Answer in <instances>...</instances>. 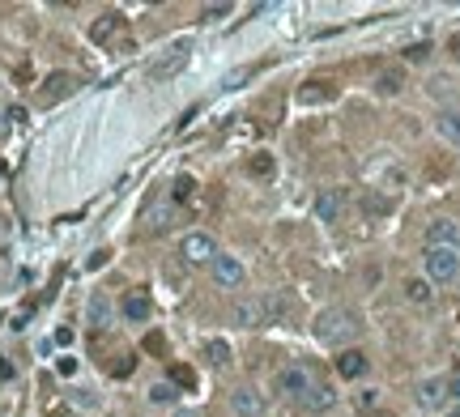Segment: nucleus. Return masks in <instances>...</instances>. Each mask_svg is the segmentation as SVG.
<instances>
[{
  "mask_svg": "<svg viewBox=\"0 0 460 417\" xmlns=\"http://www.w3.org/2000/svg\"><path fill=\"white\" fill-rule=\"evenodd\" d=\"M358 328H363V320H358L350 307H324V311L316 315V337H320L324 345H350V341L358 337Z\"/></svg>",
  "mask_w": 460,
  "mask_h": 417,
  "instance_id": "obj_1",
  "label": "nucleus"
},
{
  "mask_svg": "<svg viewBox=\"0 0 460 417\" xmlns=\"http://www.w3.org/2000/svg\"><path fill=\"white\" fill-rule=\"evenodd\" d=\"M422 264H427L431 286H452L460 277V247H427Z\"/></svg>",
  "mask_w": 460,
  "mask_h": 417,
  "instance_id": "obj_2",
  "label": "nucleus"
},
{
  "mask_svg": "<svg viewBox=\"0 0 460 417\" xmlns=\"http://www.w3.org/2000/svg\"><path fill=\"white\" fill-rule=\"evenodd\" d=\"M188 60H192V43H188V38L171 43V47H166V51L149 64V81H171V77H179Z\"/></svg>",
  "mask_w": 460,
  "mask_h": 417,
  "instance_id": "obj_3",
  "label": "nucleus"
},
{
  "mask_svg": "<svg viewBox=\"0 0 460 417\" xmlns=\"http://www.w3.org/2000/svg\"><path fill=\"white\" fill-rule=\"evenodd\" d=\"M316 384H320V379H316V371H311V367H303V362H290V367L277 375V392H282L286 401H294V405H299Z\"/></svg>",
  "mask_w": 460,
  "mask_h": 417,
  "instance_id": "obj_4",
  "label": "nucleus"
},
{
  "mask_svg": "<svg viewBox=\"0 0 460 417\" xmlns=\"http://www.w3.org/2000/svg\"><path fill=\"white\" fill-rule=\"evenodd\" d=\"M68 94H77V77L73 72H51V77H43V85H38V107H55V102H64Z\"/></svg>",
  "mask_w": 460,
  "mask_h": 417,
  "instance_id": "obj_5",
  "label": "nucleus"
},
{
  "mask_svg": "<svg viewBox=\"0 0 460 417\" xmlns=\"http://www.w3.org/2000/svg\"><path fill=\"white\" fill-rule=\"evenodd\" d=\"M179 256H183L188 264H213V256H218V243H213V234H205V230H192V234H183V243H179Z\"/></svg>",
  "mask_w": 460,
  "mask_h": 417,
  "instance_id": "obj_6",
  "label": "nucleus"
},
{
  "mask_svg": "<svg viewBox=\"0 0 460 417\" xmlns=\"http://www.w3.org/2000/svg\"><path fill=\"white\" fill-rule=\"evenodd\" d=\"M226 409H230V417H264V396L256 388H235L226 396Z\"/></svg>",
  "mask_w": 460,
  "mask_h": 417,
  "instance_id": "obj_7",
  "label": "nucleus"
},
{
  "mask_svg": "<svg viewBox=\"0 0 460 417\" xmlns=\"http://www.w3.org/2000/svg\"><path fill=\"white\" fill-rule=\"evenodd\" d=\"M209 273H213V281H218L222 290H239V286L247 281V273H243V264H239L235 256H213Z\"/></svg>",
  "mask_w": 460,
  "mask_h": 417,
  "instance_id": "obj_8",
  "label": "nucleus"
},
{
  "mask_svg": "<svg viewBox=\"0 0 460 417\" xmlns=\"http://www.w3.org/2000/svg\"><path fill=\"white\" fill-rule=\"evenodd\" d=\"M85 320H90V328H94V332H107V328H111V320H115V303H111V294L94 290V294H90V303H85Z\"/></svg>",
  "mask_w": 460,
  "mask_h": 417,
  "instance_id": "obj_9",
  "label": "nucleus"
},
{
  "mask_svg": "<svg viewBox=\"0 0 460 417\" xmlns=\"http://www.w3.org/2000/svg\"><path fill=\"white\" fill-rule=\"evenodd\" d=\"M226 315H230V324H235V328H264V315H260V298H235Z\"/></svg>",
  "mask_w": 460,
  "mask_h": 417,
  "instance_id": "obj_10",
  "label": "nucleus"
},
{
  "mask_svg": "<svg viewBox=\"0 0 460 417\" xmlns=\"http://www.w3.org/2000/svg\"><path fill=\"white\" fill-rule=\"evenodd\" d=\"M341 213H346V192L341 188H324L316 196V217L333 226V222H341Z\"/></svg>",
  "mask_w": 460,
  "mask_h": 417,
  "instance_id": "obj_11",
  "label": "nucleus"
},
{
  "mask_svg": "<svg viewBox=\"0 0 460 417\" xmlns=\"http://www.w3.org/2000/svg\"><path fill=\"white\" fill-rule=\"evenodd\" d=\"M427 247H460V222L435 217V222L427 226Z\"/></svg>",
  "mask_w": 460,
  "mask_h": 417,
  "instance_id": "obj_12",
  "label": "nucleus"
},
{
  "mask_svg": "<svg viewBox=\"0 0 460 417\" xmlns=\"http://www.w3.org/2000/svg\"><path fill=\"white\" fill-rule=\"evenodd\" d=\"M448 401H452V396H448V379H444V375H439V379H427V384H418V405H422V409L439 413Z\"/></svg>",
  "mask_w": 460,
  "mask_h": 417,
  "instance_id": "obj_13",
  "label": "nucleus"
},
{
  "mask_svg": "<svg viewBox=\"0 0 460 417\" xmlns=\"http://www.w3.org/2000/svg\"><path fill=\"white\" fill-rule=\"evenodd\" d=\"M333 405H337V392H333L328 384H316V388L299 401V409H303V413H324V409H333Z\"/></svg>",
  "mask_w": 460,
  "mask_h": 417,
  "instance_id": "obj_14",
  "label": "nucleus"
},
{
  "mask_svg": "<svg viewBox=\"0 0 460 417\" xmlns=\"http://www.w3.org/2000/svg\"><path fill=\"white\" fill-rule=\"evenodd\" d=\"M119 311H124V320H132V324H145L154 307H149V294H141V290H132V294H128V298L119 303Z\"/></svg>",
  "mask_w": 460,
  "mask_h": 417,
  "instance_id": "obj_15",
  "label": "nucleus"
},
{
  "mask_svg": "<svg viewBox=\"0 0 460 417\" xmlns=\"http://www.w3.org/2000/svg\"><path fill=\"white\" fill-rule=\"evenodd\" d=\"M367 367H371V362H367V354H358V350H346V354L337 358V375H341V379H363Z\"/></svg>",
  "mask_w": 460,
  "mask_h": 417,
  "instance_id": "obj_16",
  "label": "nucleus"
},
{
  "mask_svg": "<svg viewBox=\"0 0 460 417\" xmlns=\"http://www.w3.org/2000/svg\"><path fill=\"white\" fill-rule=\"evenodd\" d=\"M119 26H124V17H119L115 9H111V13H102V17H94V26H90V43H107Z\"/></svg>",
  "mask_w": 460,
  "mask_h": 417,
  "instance_id": "obj_17",
  "label": "nucleus"
},
{
  "mask_svg": "<svg viewBox=\"0 0 460 417\" xmlns=\"http://www.w3.org/2000/svg\"><path fill=\"white\" fill-rule=\"evenodd\" d=\"M299 102H303V107H320V102H333V85H328V81H307V85L299 90Z\"/></svg>",
  "mask_w": 460,
  "mask_h": 417,
  "instance_id": "obj_18",
  "label": "nucleus"
},
{
  "mask_svg": "<svg viewBox=\"0 0 460 417\" xmlns=\"http://www.w3.org/2000/svg\"><path fill=\"white\" fill-rule=\"evenodd\" d=\"M405 298H410L414 307H431V303H435V290H431L427 277H410V281H405Z\"/></svg>",
  "mask_w": 460,
  "mask_h": 417,
  "instance_id": "obj_19",
  "label": "nucleus"
},
{
  "mask_svg": "<svg viewBox=\"0 0 460 417\" xmlns=\"http://www.w3.org/2000/svg\"><path fill=\"white\" fill-rule=\"evenodd\" d=\"M435 132L444 136V141H452V145H460V107H448L439 119H435Z\"/></svg>",
  "mask_w": 460,
  "mask_h": 417,
  "instance_id": "obj_20",
  "label": "nucleus"
},
{
  "mask_svg": "<svg viewBox=\"0 0 460 417\" xmlns=\"http://www.w3.org/2000/svg\"><path fill=\"white\" fill-rule=\"evenodd\" d=\"M401 85H405L401 68H384V72L375 77V90H380V94H401Z\"/></svg>",
  "mask_w": 460,
  "mask_h": 417,
  "instance_id": "obj_21",
  "label": "nucleus"
},
{
  "mask_svg": "<svg viewBox=\"0 0 460 417\" xmlns=\"http://www.w3.org/2000/svg\"><path fill=\"white\" fill-rule=\"evenodd\" d=\"M205 358H209L213 367H226V362H230V345H226L222 337H209V341H205Z\"/></svg>",
  "mask_w": 460,
  "mask_h": 417,
  "instance_id": "obj_22",
  "label": "nucleus"
},
{
  "mask_svg": "<svg viewBox=\"0 0 460 417\" xmlns=\"http://www.w3.org/2000/svg\"><path fill=\"white\" fill-rule=\"evenodd\" d=\"M175 401H179V388L171 379H162V384L149 388V405H175Z\"/></svg>",
  "mask_w": 460,
  "mask_h": 417,
  "instance_id": "obj_23",
  "label": "nucleus"
},
{
  "mask_svg": "<svg viewBox=\"0 0 460 417\" xmlns=\"http://www.w3.org/2000/svg\"><path fill=\"white\" fill-rule=\"evenodd\" d=\"M188 196H196V179H192V175H179V179L171 183V200H175V205H183Z\"/></svg>",
  "mask_w": 460,
  "mask_h": 417,
  "instance_id": "obj_24",
  "label": "nucleus"
},
{
  "mask_svg": "<svg viewBox=\"0 0 460 417\" xmlns=\"http://www.w3.org/2000/svg\"><path fill=\"white\" fill-rule=\"evenodd\" d=\"M427 94H435V98H452V94H456V81H452L448 72H439V77H431Z\"/></svg>",
  "mask_w": 460,
  "mask_h": 417,
  "instance_id": "obj_25",
  "label": "nucleus"
},
{
  "mask_svg": "<svg viewBox=\"0 0 460 417\" xmlns=\"http://www.w3.org/2000/svg\"><path fill=\"white\" fill-rule=\"evenodd\" d=\"M171 384L192 392V388H196V371H192V367H171Z\"/></svg>",
  "mask_w": 460,
  "mask_h": 417,
  "instance_id": "obj_26",
  "label": "nucleus"
},
{
  "mask_svg": "<svg viewBox=\"0 0 460 417\" xmlns=\"http://www.w3.org/2000/svg\"><path fill=\"white\" fill-rule=\"evenodd\" d=\"M247 170H252L256 179H269V175H273V158H269V153H256V158L247 162Z\"/></svg>",
  "mask_w": 460,
  "mask_h": 417,
  "instance_id": "obj_27",
  "label": "nucleus"
},
{
  "mask_svg": "<svg viewBox=\"0 0 460 417\" xmlns=\"http://www.w3.org/2000/svg\"><path fill=\"white\" fill-rule=\"evenodd\" d=\"M358 205H363V213H375V217H380V213H388V209H392V205H388V200H384V196H375V192H367V196H363V200H358Z\"/></svg>",
  "mask_w": 460,
  "mask_h": 417,
  "instance_id": "obj_28",
  "label": "nucleus"
},
{
  "mask_svg": "<svg viewBox=\"0 0 460 417\" xmlns=\"http://www.w3.org/2000/svg\"><path fill=\"white\" fill-rule=\"evenodd\" d=\"M200 17H205V21H222V17H230V4H205Z\"/></svg>",
  "mask_w": 460,
  "mask_h": 417,
  "instance_id": "obj_29",
  "label": "nucleus"
},
{
  "mask_svg": "<svg viewBox=\"0 0 460 417\" xmlns=\"http://www.w3.org/2000/svg\"><path fill=\"white\" fill-rule=\"evenodd\" d=\"M427 55H431V43H410V47H405V60H410V64H418V60H427Z\"/></svg>",
  "mask_w": 460,
  "mask_h": 417,
  "instance_id": "obj_30",
  "label": "nucleus"
},
{
  "mask_svg": "<svg viewBox=\"0 0 460 417\" xmlns=\"http://www.w3.org/2000/svg\"><path fill=\"white\" fill-rule=\"evenodd\" d=\"M247 77H252V68H235V72H230V77H226L222 85H226V90H239V85H243Z\"/></svg>",
  "mask_w": 460,
  "mask_h": 417,
  "instance_id": "obj_31",
  "label": "nucleus"
},
{
  "mask_svg": "<svg viewBox=\"0 0 460 417\" xmlns=\"http://www.w3.org/2000/svg\"><path fill=\"white\" fill-rule=\"evenodd\" d=\"M166 217H171V209H154V213H149V230H166V226H171Z\"/></svg>",
  "mask_w": 460,
  "mask_h": 417,
  "instance_id": "obj_32",
  "label": "nucleus"
},
{
  "mask_svg": "<svg viewBox=\"0 0 460 417\" xmlns=\"http://www.w3.org/2000/svg\"><path fill=\"white\" fill-rule=\"evenodd\" d=\"M375 405H380V392H371V388L358 392V409H375Z\"/></svg>",
  "mask_w": 460,
  "mask_h": 417,
  "instance_id": "obj_33",
  "label": "nucleus"
},
{
  "mask_svg": "<svg viewBox=\"0 0 460 417\" xmlns=\"http://www.w3.org/2000/svg\"><path fill=\"white\" fill-rule=\"evenodd\" d=\"M4 119H13V124H26V107H9V111H4Z\"/></svg>",
  "mask_w": 460,
  "mask_h": 417,
  "instance_id": "obj_34",
  "label": "nucleus"
},
{
  "mask_svg": "<svg viewBox=\"0 0 460 417\" xmlns=\"http://www.w3.org/2000/svg\"><path fill=\"white\" fill-rule=\"evenodd\" d=\"M107 256H111V251H94V256L85 260V269H102V264H107Z\"/></svg>",
  "mask_w": 460,
  "mask_h": 417,
  "instance_id": "obj_35",
  "label": "nucleus"
},
{
  "mask_svg": "<svg viewBox=\"0 0 460 417\" xmlns=\"http://www.w3.org/2000/svg\"><path fill=\"white\" fill-rule=\"evenodd\" d=\"M132 367H137V358H124V362H115V375L124 379V375H132Z\"/></svg>",
  "mask_w": 460,
  "mask_h": 417,
  "instance_id": "obj_36",
  "label": "nucleus"
},
{
  "mask_svg": "<svg viewBox=\"0 0 460 417\" xmlns=\"http://www.w3.org/2000/svg\"><path fill=\"white\" fill-rule=\"evenodd\" d=\"M55 371H60V375H73V371H77V362H73V358H60V362H55Z\"/></svg>",
  "mask_w": 460,
  "mask_h": 417,
  "instance_id": "obj_37",
  "label": "nucleus"
},
{
  "mask_svg": "<svg viewBox=\"0 0 460 417\" xmlns=\"http://www.w3.org/2000/svg\"><path fill=\"white\" fill-rule=\"evenodd\" d=\"M0 379H13V362H0Z\"/></svg>",
  "mask_w": 460,
  "mask_h": 417,
  "instance_id": "obj_38",
  "label": "nucleus"
},
{
  "mask_svg": "<svg viewBox=\"0 0 460 417\" xmlns=\"http://www.w3.org/2000/svg\"><path fill=\"white\" fill-rule=\"evenodd\" d=\"M448 51H452V55H456V60H460V34H452V43H448Z\"/></svg>",
  "mask_w": 460,
  "mask_h": 417,
  "instance_id": "obj_39",
  "label": "nucleus"
},
{
  "mask_svg": "<svg viewBox=\"0 0 460 417\" xmlns=\"http://www.w3.org/2000/svg\"><path fill=\"white\" fill-rule=\"evenodd\" d=\"M171 417H196V413H192V409H175Z\"/></svg>",
  "mask_w": 460,
  "mask_h": 417,
  "instance_id": "obj_40",
  "label": "nucleus"
},
{
  "mask_svg": "<svg viewBox=\"0 0 460 417\" xmlns=\"http://www.w3.org/2000/svg\"><path fill=\"white\" fill-rule=\"evenodd\" d=\"M4 234H9V226H4V217H0V239H4Z\"/></svg>",
  "mask_w": 460,
  "mask_h": 417,
  "instance_id": "obj_41",
  "label": "nucleus"
},
{
  "mask_svg": "<svg viewBox=\"0 0 460 417\" xmlns=\"http://www.w3.org/2000/svg\"><path fill=\"white\" fill-rule=\"evenodd\" d=\"M448 417H460V401H456V409H452V413H448Z\"/></svg>",
  "mask_w": 460,
  "mask_h": 417,
  "instance_id": "obj_42",
  "label": "nucleus"
},
{
  "mask_svg": "<svg viewBox=\"0 0 460 417\" xmlns=\"http://www.w3.org/2000/svg\"><path fill=\"white\" fill-rule=\"evenodd\" d=\"M0 119H4V115H0ZM4 132H9V128H4V124H0V136H4Z\"/></svg>",
  "mask_w": 460,
  "mask_h": 417,
  "instance_id": "obj_43",
  "label": "nucleus"
}]
</instances>
